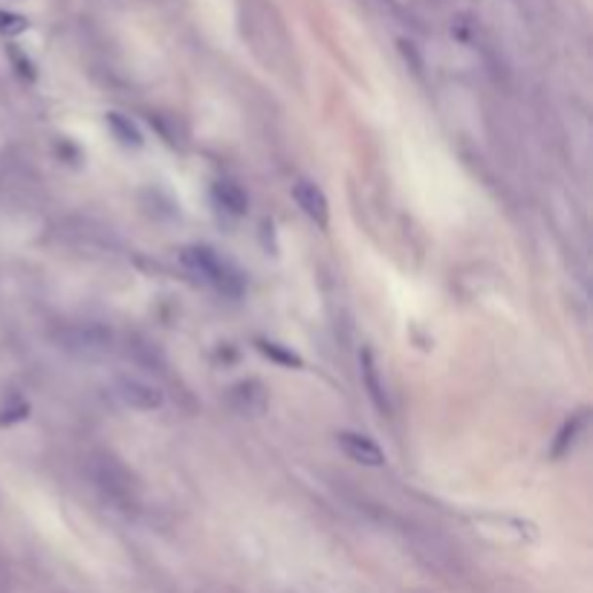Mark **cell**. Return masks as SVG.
Returning a JSON list of instances; mask_svg holds the SVG:
<instances>
[{
	"label": "cell",
	"instance_id": "cell-1",
	"mask_svg": "<svg viewBox=\"0 0 593 593\" xmlns=\"http://www.w3.org/2000/svg\"><path fill=\"white\" fill-rule=\"evenodd\" d=\"M180 261L191 272H197V276H203L208 284H215V287L221 293H226V295H240V293H244V284H240V276L235 272V267H229V263L217 255L215 249H208V246H185L180 252Z\"/></svg>",
	"mask_w": 593,
	"mask_h": 593
},
{
	"label": "cell",
	"instance_id": "cell-2",
	"mask_svg": "<svg viewBox=\"0 0 593 593\" xmlns=\"http://www.w3.org/2000/svg\"><path fill=\"white\" fill-rule=\"evenodd\" d=\"M293 197H295V203L301 206V212L310 217V221L316 223V226H322V229H327V223H331V208H327V197H324V191L318 189L316 183H310V180H299L293 185Z\"/></svg>",
	"mask_w": 593,
	"mask_h": 593
},
{
	"label": "cell",
	"instance_id": "cell-3",
	"mask_svg": "<svg viewBox=\"0 0 593 593\" xmlns=\"http://www.w3.org/2000/svg\"><path fill=\"white\" fill-rule=\"evenodd\" d=\"M339 446H342V452L356 460L362 466H382L386 464V455H382V449L371 441L365 434H356V432H339L336 434Z\"/></svg>",
	"mask_w": 593,
	"mask_h": 593
},
{
	"label": "cell",
	"instance_id": "cell-4",
	"mask_svg": "<svg viewBox=\"0 0 593 593\" xmlns=\"http://www.w3.org/2000/svg\"><path fill=\"white\" fill-rule=\"evenodd\" d=\"M119 397H122L130 409H139V411H153V409H160L162 405L160 388H153L142 379H122L119 382Z\"/></svg>",
	"mask_w": 593,
	"mask_h": 593
},
{
	"label": "cell",
	"instance_id": "cell-5",
	"mask_svg": "<svg viewBox=\"0 0 593 593\" xmlns=\"http://www.w3.org/2000/svg\"><path fill=\"white\" fill-rule=\"evenodd\" d=\"M359 365H362V382H365V388L371 394L373 405H377L379 411H388L386 386H382V379H379V368H377V359H373V350L371 347H365L359 354Z\"/></svg>",
	"mask_w": 593,
	"mask_h": 593
},
{
	"label": "cell",
	"instance_id": "cell-6",
	"mask_svg": "<svg viewBox=\"0 0 593 593\" xmlns=\"http://www.w3.org/2000/svg\"><path fill=\"white\" fill-rule=\"evenodd\" d=\"M212 197H215V203L223 208V212L235 215V217H244V215L249 212L246 191L240 189L238 183H232V180H221V183H215Z\"/></svg>",
	"mask_w": 593,
	"mask_h": 593
},
{
	"label": "cell",
	"instance_id": "cell-7",
	"mask_svg": "<svg viewBox=\"0 0 593 593\" xmlns=\"http://www.w3.org/2000/svg\"><path fill=\"white\" fill-rule=\"evenodd\" d=\"M232 402L240 414H261L267 409V391H263V386L255 379L240 382V386L232 388Z\"/></svg>",
	"mask_w": 593,
	"mask_h": 593
},
{
	"label": "cell",
	"instance_id": "cell-8",
	"mask_svg": "<svg viewBox=\"0 0 593 593\" xmlns=\"http://www.w3.org/2000/svg\"><path fill=\"white\" fill-rule=\"evenodd\" d=\"M258 350L263 356H269L272 362H278L281 368H301L304 365L299 354H293V350H287L278 342H269V339H258Z\"/></svg>",
	"mask_w": 593,
	"mask_h": 593
},
{
	"label": "cell",
	"instance_id": "cell-9",
	"mask_svg": "<svg viewBox=\"0 0 593 593\" xmlns=\"http://www.w3.org/2000/svg\"><path fill=\"white\" fill-rule=\"evenodd\" d=\"M107 125H111V130L119 137V142H125V145H139L142 142L139 128L122 113H107Z\"/></svg>",
	"mask_w": 593,
	"mask_h": 593
},
{
	"label": "cell",
	"instance_id": "cell-10",
	"mask_svg": "<svg viewBox=\"0 0 593 593\" xmlns=\"http://www.w3.org/2000/svg\"><path fill=\"white\" fill-rule=\"evenodd\" d=\"M585 420H588V417L579 414V417H573V420L562 428V434H558V441L553 446V457H565L570 452V446L576 443V434L581 432V428H585Z\"/></svg>",
	"mask_w": 593,
	"mask_h": 593
},
{
	"label": "cell",
	"instance_id": "cell-11",
	"mask_svg": "<svg viewBox=\"0 0 593 593\" xmlns=\"http://www.w3.org/2000/svg\"><path fill=\"white\" fill-rule=\"evenodd\" d=\"M27 29V20L20 15H9V12H0V32L4 35H18V32Z\"/></svg>",
	"mask_w": 593,
	"mask_h": 593
}]
</instances>
